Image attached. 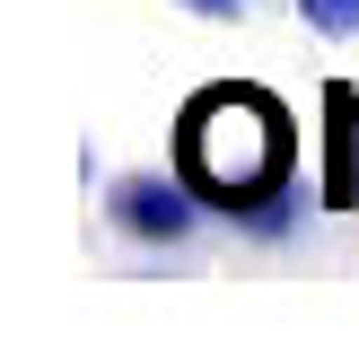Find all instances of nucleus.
<instances>
[{"instance_id":"1","label":"nucleus","mask_w":359,"mask_h":351,"mask_svg":"<svg viewBox=\"0 0 359 351\" xmlns=\"http://www.w3.org/2000/svg\"><path fill=\"white\" fill-rule=\"evenodd\" d=\"M175 176L245 237H290L298 228V132L272 88L219 79L175 114Z\"/></svg>"},{"instance_id":"2","label":"nucleus","mask_w":359,"mask_h":351,"mask_svg":"<svg viewBox=\"0 0 359 351\" xmlns=\"http://www.w3.org/2000/svg\"><path fill=\"white\" fill-rule=\"evenodd\" d=\"M202 211L210 202L184 185V176H149V167L114 176V193H105V220H114L132 246H184L193 228H202Z\"/></svg>"},{"instance_id":"3","label":"nucleus","mask_w":359,"mask_h":351,"mask_svg":"<svg viewBox=\"0 0 359 351\" xmlns=\"http://www.w3.org/2000/svg\"><path fill=\"white\" fill-rule=\"evenodd\" d=\"M325 202L342 211V202H359V88H333L325 97Z\"/></svg>"},{"instance_id":"4","label":"nucleus","mask_w":359,"mask_h":351,"mask_svg":"<svg viewBox=\"0 0 359 351\" xmlns=\"http://www.w3.org/2000/svg\"><path fill=\"white\" fill-rule=\"evenodd\" d=\"M298 18L316 35H359V0H298Z\"/></svg>"},{"instance_id":"5","label":"nucleus","mask_w":359,"mask_h":351,"mask_svg":"<svg viewBox=\"0 0 359 351\" xmlns=\"http://www.w3.org/2000/svg\"><path fill=\"white\" fill-rule=\"evenodd\" d=\"M184 9H193V18H237L245 0H184Z\"/></svg>"}]
</instances>
